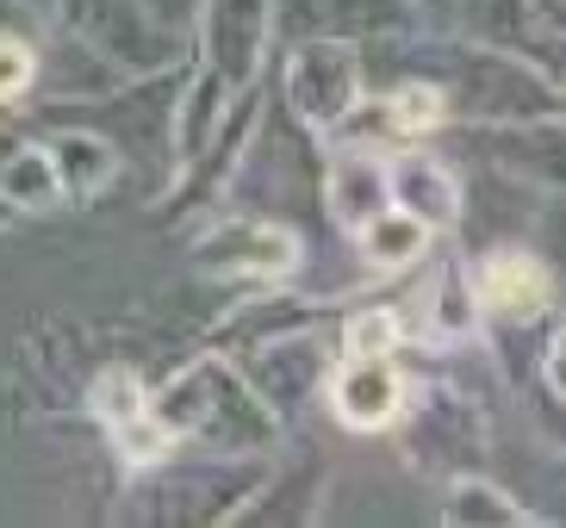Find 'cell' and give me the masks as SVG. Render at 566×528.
Returning <instances> with one entry per match:
<instances>
[{
	"label": "cell",
	"instance_id": "44dd1931",
	"mask_svg": "<svg viewBox=\"0 0 566 528\" xmlns=\"http://www.w3.org/2000/svg\"><path fill=\"white\" fill-rule=\"evenodd\" d=\"M324 461L317 454H305V461H286L274 454V473H268V485L255 492V504L243 510V522H312L317 516V497H324Z\"/></svg>",
	"mask_w": 566,
	"mask_h": 528
},
{
	"label": "cell",
	"instance_id": "d4e9b609",
	"mask_svg": "<svg viewBox=\"0 0 566 528\" xmlns=\"http://www.w3.org/2000/svg\"><path fill=\"white\" fill-rule=\"evenodd\" d=\"M106 442H113V461L125 466V473H156V466H168L175 454H187V442L168 430L156 411H144V416H132V423L106 430Z\"/></svg>",
	"mask_w": 566,
	"mask_h": 528
},
{
	"label": "cell",
	"instance_id": "1f68e13d",
	"mask_svg": "<svg viewBox=\"0 0 566 528\" xmlns=\"http://www.w3.org/2000/svg\"><path fill=\"white\" fill-rule=\"evenodd\" d=\"M25 144H32V137H25V131L13 125V113H0V162H13V156H19Z\"/></svg>",
	"mask_w": 566,
	"mask_h": 528
},
{
	"label": "cell",
	"instance_id": "603a6c76",
	"mask_svg": "<svg viewBox=\"0 0 566 528\" xmlns=\"http://www.w3.org/2000/svg\"><path fill=\"white\" fill-rule=\"evenodd\" d=\"M0 199L19 218H38V212L63 205V181H56V162H51V149H44V137H32L13 162H0Z\"/></svg>",
	"mask_w": 566,
	"mask_h": 528
},
{
	"label": "cell",
	"instance_id": "7c38bea8",
	"mask_svg": "<svg viewBox=\"0 0 566 528\" xmlns=\"http://www.w3.org/2000/svg\"><path fill=\"white\" fill-rule=\"evenodd\" d=\"M467 267H473V293L492 324H542L560 298V267L523 243H492L467 255Z\"/></svg>",
	"mask_w": 566,
	"mask_h": 528
},
{
	"label": "cell",
	"instance_id": "8992f818",
	"mask_svg": "<svg viewBox=\"0 0 566 528\" xmlns=\"http://www.w3.org/2000/svg\"><path fill=\"white\" fill-rule=\"evenodd\" d=\"M485 404L467 386L454 380H417L411 411H405V447H411V466L423 473H442V479H461V473H480L485 461Z\"/></svg>",
	"mask_w": 566,
	"mask_h": 528
},
{
	"label": "cell",
	"instance_id": "ffe728a7",
	"mask_svg": "<svg viewBox=\"0 0 566 528\" xmlns=\"http://www.w3.org/2000/svg\"><path fill=\"white\" fill-rule=\"evenodd\" d=\"M436 516H442L449 528H530V522H548L542 510L516 504V497L504 492L499 479H485V473H461V479H449Z\"/></svg>",
	"mask_w": 566,
	"mask_h": 528
},
{
	"label": "cell",
	"instance_id": "9a60e30c",
	"mask_svg": "<svg viewBox=\"0 0 566 528\" xmlns=\"http://www.w3.org/2000/svg\"><path fill=\"white\" fill-rule=\"evenodd\" d=\"M392 205L423 218L436 236H461L467 224V181L449 156H436L423 144H405L392 156Z\"/></svg>",
	"mask_w": 566,
	"mask_h": 528
},
{
	"label": "cell",
	"instance_id": "4fadbf2b",
	"mask_svg": "<svg viewBox=\"0 0 566 528\" xmlns=\"http://www.w3.org/2000/svg\"><path fill=\"white\" fill-rule=\"evenodd\" d=\"M392 32H417L411 0H274V38L300 44V38H349L374 44Z\"/></svg>",
	"mask_w": 566,
	"mask_h": 528
},
{
	"label": "cell",
	"instance_id": "4316f807",
	"mask_svg": "<svg viewBox=\"0 0 566 528\" xmlns=\"http://www.w3.org/2000/svg\"><path fill=\"white\" fill-rule=\"evenodd\" d=\"M38 68H44V44L19 25H0V106H25L38 94Z\"/></svg>",
	"mask_w": 566,
	"mask_h": 528
},
{
	"label": "cell",
	"instance_id": "3957f363",
	"mask_svg": "<svg viewBox=\"0 0 566 528\" xmlns=\"http://www.w3.org/2000/svg\"><path fill=\"white\" fill-rule=\"evenodd\" d=\"M193 267L206 281L231 286V293H255V286H293V274L305 267V243L293 224L268 212H243V205H218L193 224L187 243Z\"/></svg>",
	"mask_w": 566,
	"mask_h": 528
},
{
	"label": "cell",
	"instance_id": "7402d4cb",
	"mask_svg": "<svg viewBox=\"0 0 566 528\" xmlns=\"http://www.w3.org/2000/svg\"><path fill=\"white\" fill-rule=\"evenodd\" d=\"M82 404L101 430H118V423H132V416L150 411V380H144L137 361H101L82 386Z\"/></svg>",
	"mask_w": 566,
	"mask_h": 528
},
{
	"label": "cell",
	"instance_id": "ba28073f",
	"mask_svg": "<svg viewBox=\"0 0 566 528\" xmlns=\"http://www.w3.org/2000/svg\"><path fill=\"white\" fill-rule=\"evenodd\" d=\"M411 392H417V373L399 355H336L331 386H324V411L349 435H386L405 423Z\"/></svg>",
	"mask_w": 566,
	"mask_h": 528
},
{
	"label": "cell",
	"instance_id": "30bf717a",
	"mask_svg": "<svg viewBox=\"0 0 566 528\" xmlns=\"http://www.w3.org/2000/svg\"><path fill=\"white\" fill-rule=\"evenodd\" d=\"M461 144H480L485 168L530 193L566 199V113L516 125H461Z\"/></svg>",
	"mask_w": 566,
	"mask_h": 528
},
{
	"label": "cell",
	"instance_id": "8fae6325",
	"mask_svg": "<svg viewBox=\"0 0 566 528\" xmlns=\"http://www.w3.org/2000/svg\"><path fill=\"white\" fill-rule=\"evenodd\" d=\"M237 361L255 380V392L281 411V423L293 430V423H305V411H312L317 398H324V386H331L336 342H324L317 330H293V336L262 342V348H243Z\"/></svg>",
	"mask_w": 566,
	"mask_h": 528
},
{
	"label": "cell",
	"instance_id": "484cf974",
	"mask_svg": "<svg viewBox=\"0 0 566 528\" xmlns=\"http://www.w3.org/2000/svg\"><path fill=\"white\" fill-rule=\"evenodd\" d=\"M461 32L485 38V44H516V50H530L542 38L530 0H461Z\"/></svg>",
	"mask_w": 566,
	"mask_h": 528
},
{
	"label": "cell",
	"instance_id": "f546056e",
	"mask_svg": "<svg viewBox=\"0 0 566 528\" xmlns=\"http://www.w3.org/2000/svg\"><path fill=\"white\" fill-rule=\"evenodd\" d=\"M150 7H156V19H163V25H175V32L193 38V19H200L206 0H150Z\"/></svg>",
	"mask_w": 566,
	"mask_h": 528
},
{
	"label": "cell",
	"instance_id": "e0dca14e",
	"mask_svg": "<svg viewBox=\"0 0 566 528\" xmlns=\"http://www.w3.org/2000/svg\"><path fill=\"white\" fill-rule=\"evenodd\" d=\"M44 149H51L56 181H63V205H101L125 181V149L94 125H63L44 137Z\"/></svg>",
	"mask_w": 566,
	"mask_h": 528
},
{
	"label": "cell",
	"instance_id": "9c48e42d",
	"mask_svg": "<svg viewBox=\"0 0 566 528\" xmlns=\"http://www.w3.org/2000/svg\"><path fill=\"white\" fill-rule=\"evenodd\" d=\"M281 50L274 38V0H206L193 19V56L218 68L243 94L268 75V56Z\"/></svg>",
	"mask_w": 566,
	"mask_h": 528
},
{
	"label": "cell",
	"instance_id": "2e32d148",
	"mask_svg": "<svg viewBox=\"0 0 566 528\" xmlns=\"http://www.w3.org/2000/svg\"><path fill=\"white\" fill-rule=\"evenodd\" d=\"M125 82H132V75H125L113 56H101L87 38H75V32L56 25V38L44 44V68H38V106L69 113V106H87V99L118 94Z\"/></svg>",
	"mask_w": 566,
	"mask_h": 528
},
{
	"label": "cell",
	"instance_id": "d6986e66",
	"mask_svg": "<svg viewBox=\"0 0 566 528\" xmlns=\"http://www.w3.org/2000/svg\"><path fill=\"white\" fill-rule=\"evenodd\" d=\"M231 99H237V87L193 56L187 87H181V106H175V162H193V156L212 144L218 125H224V113H231ZM175 175H181V168H175Z\"/></svg>",
	"mask_w": 566,
	"mask_h": 528
},
{
	"label": "cell",
	"instance_id": "5b68a950",
	"mask_svg": "<svg viewBox=\"0 0 566 528\" xmlns=\"http://www.w3.org/2000/svg\"><path fill=\"white\" fill-rule=\"evenodd\" d=\"M51 25L87 38L125 75H156V68H175L193 56V38L163 25L150 0H56Z\"/></svg>",
	"mask_w": 566,
	"mask_h": 528
},
{
	"label": "cell",
	"instance_id": "cb8c5ba5",
	"mask_svg": "<svg viewBox=\"0 0 566 528\" xmlns=\"http://www.w3.org/2000/svg\"><path fill=\"white\" fill-rule=\"evenodd\" d=\"M399 348H411L399 298H367L336 311V355H399Z\"/></svg>",
	"mask_w": 566,
	"mask_h": 528
},
{
	"label": "cell",
	"instance_id": "277c9868",
	"mask_svg": "<svg viewBox=\"0 0 566 528\" xmlns=\"http://www.w3.org/2000/svg\"><path fill=\"white\" fill-rule=\"evenodd\" d=\"M367 99V63L349 38H300L281 44V106L312 137H331Z\"/></svg>",
	"mask_w": 566,
	"mask_h": 528
},
{
	"label": "cell",
	"instance_id": "83f0119b",
	"mask_svg": "<svg viewBox=\"0 0 566 528\" xmlns=\"http://www.w3.org/2000/svg\"><path fill=\"white\" fill-rule=\"evenodd\" d=\"M542 392H548L554 404L566 411V317L554 324L548 348H542Z\"/></svg>",
	"mask_w": 566,
	"mask_h": 528
},
{
	"label": "cell",
	"instance_id": "7a4b0ae2",
	"mask_svg": "<svg viewBox=\"0 0 566 528\" xmlns=\"http://www.w3.org/2000/svg\"><path fill=\"white\" fill-rule=\"evenodd\" d=\"M268 473H274V454H200V461L175 454L156 473H132L125 497H137V504H125V516H144V522H243Z\"/></svg>",
	"mask_w": 566,
	"mask_h": 528
},
{
	"label": "cell",
	"instance_id": "d6a6232c",
	"mask_svg": "<svg viewBox=\"0 0 566 528\" xmlns=\"http://www.w3.org/2000/svg\"><path fill=\"white\" fill-rule=\"evenodd\" d=\"M19 7H25V13H38V19H51V13H56V0H19Z\"/></svg>",
	"mask_w": 566,
	"mask_h": 528
},
{
	"label": "cell",
	"instance_id": "4dcf8cb0",
	"mask_svg": "<svg viewBox=\"0 0 566 528\" xmlns=\"http://www.w3.org/2000/svg\"><path fill=\"white\" fill-rule=\"evenodd\" d=\"M530 13L542 38H566V0H530Z\"/></svg>",
	"mask_w": 566,
	"mask_h": 528
},
{
	"label": "cell",
	"instance_id": "6da1fadb",
	"mask_svg": "<svg viewBox=\"0 0 566 528\" xmlns=\"http://www.w3.org/2000/svg\"><path fill=\"white\" fill-rule=\"evenodd\" d=\"M150 411L200 454H281L286 442L281 411L255 392L243 361L212 342L150 386Z\"/></svg>",
	"mask_w": 566,
	"mask_h": 528
},
{
	"label": "cell",
	"instance_id": "52a82bcc",
	"mask_svg": "<svg viewBox=\"0 0 566 528\" xmlns=\"http://www.w3.org/2000/svg\"><path fill=\"white\" fill-rule=\"evenodd\" d=\"M399 311H405L411 348H430V355L485 348V324H492L480 293H473V267H467V255H454V249H436L423 286L399 298Z\"/></svg>",
	"mask_w": 566,
	"mask_h": 528
},
{
	"label": "cell",
	"instance_id": "5bb4252c",
	"mask_svg": "<svg viewBox=\"0 0 566 528\" xmlns=\"http://www.w3.org/2000/svg\"><path fill=\"white\" fill-rule=\"evenodd\" d=\"M324 218H331L343 236H355L367 218H380L392 205V156L374 144H324Z\"/></svg>",
	"mask_w": 566,
	"mask_h": 528
},
{
	"label": "cell",
	"instance_id": "f1b7e54d",
	"mask_svg": "<svg viewBox=\"0 0 566 528\" xmlns=\"http://www.w3.org/2000/svg\"><path fill=\"white\" fill-rule=\"evenodd\" d=\"M423 32H461V0H411Z\"/></svg>",
	"mask_w": 566,
	"mask_h": 528
},
{
	"label": "cell",
	"instance_id": "ac0fdd59",
	"mask_svg": "<svg viewBox=\"0 0 566 528\" xmlns=\"http://www.w3.org/2000/svg\"><path fill=\"white\" fill-rule=\"evenodd\" d=\"M349 243H355V255H361L367 274H411V267H430V255L442 249V236H436L423 218L386 205L380 218H367Z\"/></svg>",
	"mask_w": 566,
	"mask_h": 528
},
{
	"label": "cell",
	"instance_id": "836d02e7",
	"mask_svg": "<svg viewBox=\"0 0 566 528\" xmlns=\"http://www.w3.org/2000/svg\"><path fill=\"white\" fill-rule=\"evenodd\" d=\"M560 82H566V75H560Z\"/></svg>",
	"mask_w": 566,
	"mask_h": 528
}]
</instances>
